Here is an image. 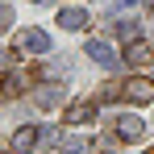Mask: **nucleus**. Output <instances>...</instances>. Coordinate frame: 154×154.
<instances>
[{"mask_svg": "<svg viewBox=\"0 0 154 154\" xmlns=\"http://www.w3.org/2000/svg\"><path fill=\"white\" fill-rule=\"evenodd\" d=\"M29 88H33V71L29 67H8L4 79H0V96L4 100H21Z\"/></svg>", "mask_w": 154, "mask_h": 154, "instance_id": "1", "label": "nucleus"}, {"mask_svg": "<svg viewBox=\"0 0 154 154\" xmlns=\"http://www.w3.org/2000/svg\"><path fill=\"white\" fill-rule=\"evenodd\" d=\"M121 100H129V104H150V100H154V79L129 75L125 83H121Z\"/></svg>", "mask_w": 154, "mask_h": 154, "instance_id": "2", "label": "nucleus"}, {"mask_svg": "<svg viewBox=\"0 0 154 154\" xmlns=\"http://www.w3.org/2000/svg\"><path fill=\"white\" fill-rule=\"evenodd\" d=\"M146 133V121L137 117V112H125V117H112V137H121V142H137Z\"/></svg>", "mask_w": 154, "mask_h": 154, "instance_id": "3", "label": "nucleus"}, {"mask_svg": "<svg viewBox=\"0 0 154 154\" xmlns=\"http://www.w3.org/2000/svg\"><path fill=\"white\" fill-rule=\"evenodd\" d=\"M50 50V38L42 29H21L17 33V54H46Z\"/></svg>", "mask_w": 154, "mask_h": 154, "instance_id": "4", "label": "nucleus"}, {"mask_svg": "<svg viewBox=\"0 0 154 154\" xmlns=\"http://www.w3.org/2000/svg\"><path fill=\"white\" fill-rule=\"evenodd\" d=\"M83 54H88L92 63H100V67H108V71H117V54H112V46H108L104 38H92Z\"/></svg>", "mask_w": 154, "mask_h": 154, "instance_id": "5", "label": "nucleus"}, {"mask_svg": "<svg viewBox=\"0 0 154 154\" xmlns=\"http://www.w3.org/2000/svg\"><path fill=\"white\" fill-rule=\"evenodd\" d=\"M63 121H67V125H92V121H96V100H75L67 108Z\"/></svg>", "mask_w": 154, "mask_h": 154, "instance_id": "6", "label": "nucleus"}, {"mask_svg": "<svg viewBox=\"0 0 154 154\" xmlns=\"http://www.w3.org/2000/svg\"><path fill=\"white\" fill-rule=\"evenodd\" d=\"M88 21H92V17H88L83 8H75V4L58 13V29H67V33H79V29H88Z\"/></svg>", "mask_w": 154, "mask_h": 154, "instance_id": "7", "label": "nucleus"}, {"mask_svg": "<svg viewBox=\"0 0 154 154\" xmlns=\"http://www.w3.org/2000/svg\"><path fill=\"white\" fill-rule=\"evenodd\" d=\"M63 100H67V88L63 83H46V88L33 92V104L38 108H54V104H63Z\"/></svg>", "mask_w": 154, "mask_h": 154, "instance_id": "8", "label": "nucleus"}, {"mask_svg": "<svg viewBox=\"0 0 154 154\" xmlns=\"http://www.w3.org/2000/svg\"><path fill=\"white\" fill-rule=\"evenodd\" d=\"M38 142H42V133H38L33 125H21L17 133H13V142H8V146H13V154H29Z\"/></svg>", "mask_w": 154, "mask_h": 154, "instance_id": "9", "label": "nucleus"}, {"mask_svg": "<svg viewBox=\"0 0 154 154\" xmlns=\"http://www.w3.org/2000/svg\"><path fill=\"white\" fill-rule=\"evenodd\" d=\"M125 63H129V67H146V63H150V46H146L142 38L125 42Z\"/></svg>", "mask_w": 154, "mask_h": 154, "instance_id": "10", "label": "nucleus"}, {"mask_svg": "<svg viewBox=\"0 0 154 154\" xmlns=\"http://www.w3.org/2000/svg\"><path fill=\"white\" fill-rule=\"evenodd\" d=\"M96 104H112V100H121V83H100V92L92 96Z\"/></svg>", "mask_w": 154, "mask_h": 154, "instance_id": "11", "label": "nucleus"}, {"mask_svg": "<svg viewBox=\"0 0 154 154\" xmlns=\"http://www.w3.org/2000/svg\"><path fill=\"white\" fill-rule=\"evenodd\" d=\"M88 150H92V142H88V137H67L58 154H88Z\"/></svg>", "mask_w": 154, "mask_h": 154, "instance_id": "12", "label": "nucleus"}, {"mask_svg": "<svg viewBox=\"0 0 154 154\" xmlns=\"http://www.w3.org/2000/svg\"><path fill=\"white\" fill-rule=\"evenodd\" d=\"M137 33H142V25H137V21H117V38H121V42H133Z\"/></svg>", "mask_w": 154, "mask_h": 154, "instance_id": "13", "label": "nucleus"}, {"mask_svg": "<svg viewBox=\"0 0 154 154\" xmlns=\"http://www.w3.org/2000/svg\"><path fill=\"white\" fill-rule=\"evenodd\" d=\"M8 25H13V8H8V4H0V33H4Z\"/></svg>", "mask_w": 154, "mask_h": 154, "instance_id": "14", "label": "nucleus"}, {"mask_svg": "<svg viewBox=\"0 0 154 154\" xmlns=\"http://www.w3.org/2000/svg\"><path fill=\"white\" fill-rule=\"evenodd\" d=\"M42 142H58V125H46V129H42Z\"/></svg>", "mask_w": 154, "mask_h": 154, "instance_id": "15", "label": "nucleus"}, {"mask_svg": "<svg viewBox=\"0 0 154 154\" xmlns=\"http://www.w3.org/2000/svg\"><path fill=\"white\" fill-rule=\"evenodd\" d=\"M125 4H133V0H112V8H125Z\"/></svg>", "mask_w": 154, "mask_h": 154, "instance_id": "16", "label": "nucleus"}, {"mask_svg": "<svg viewBox=\"0 0 154 154\" xmlns=\"http://www.w3.org/2000/svg\"><path fill=\"white\" fill-rule=\"evenodd\" d=\"M0 67H8V58H4V54H0Z\"/></svg>", "mask_w": 154, "mask_h": 154, "instance_id": "17", "label": "nucleus"}, {"mask_svg": "<svg viewBox=\"0 0 154 154\" xmlns=\"http://www.w3.org/2000/svg\"><path fill=\"white\" fill-rule=\"evenodd\" d=\"M146 4H150V8H154V0H146Z\"/></svg>", "mask_w": 154, "mask_h": 154, "instance_id": "18", "label": "nucleus"}, {"mask_svg": "<svg viewBox=\"0 0 154 154\" xmlns=\"http://www.w3.org/2000/svg\"><path fill=\"white\" fill-rule=\"evenodd\" d=\"M146 154H154V150H146Z\"/></svg>", "mask_w": 154, "mask_h": 154, "instance_id": "19", "label": "nucleus"}]
</instances>
